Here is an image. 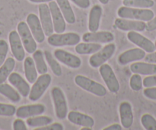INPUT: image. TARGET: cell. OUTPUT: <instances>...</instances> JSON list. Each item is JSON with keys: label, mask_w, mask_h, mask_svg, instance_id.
I'll list each match as a JSON object with an SVG mask.
<instances>
[{"label": "cell", "mask_w": 156, "mask_h": 130, "mask_svg": "<svg viewBox=\"0 0 156 130\" xmlns=\"http://www.w3.org/2000/svg\"><path fill=\"white\" fill-rule=\"evenodd\" d=\"M16 67V60L13 58H8L0 66V83H5L9 76L12 73Z\"/></svg>", "instance_id": "83f0119b"}, {"label": "cell", "mask_w": 156, "mask_h": 130, "mask_svg": "<svg viewBox=\"0 0 156 130\" xmlns=\"http://www.w3.org/2000/svg\"><path fill=\"white\" fill-rule=\"evenodd\" d=\"M141 123L146 130H156V119L149 113H145L141 117Z\"/></svg>", "instance_id": "d6a6232c"}, {"label": "cell", "mask_w": 156, "mask_h": 130, "mask_svg": "<svg viewBox=\"0 0 156 130\" xmlns=\"http://www.w3.org/2000/svg\"><path fill=\"white\" fill-rule=\"evenodd\" d=\"M144 60L145 61V62L156 64V52L154 51L151 53H148V54L145 55Z\"/></svg>", "instance_id": "7bdbcfd3"}, {"label": "cell", "mask_w": 156, "mask_h": 130, "mask_svg": "<svg viewBox=\"0 0 156 130\" xmlns=\"http://www.w3.org/2000/svg\"><path fill=\"white\" fill-rule=\"evenodd\" d=\"M17 31L22 41L25 50L28 53L33 54L37 50V41L31 32L28 24L25 22H20L17 25Z\"/></svg>", "instance_id": "8992f818"}, {"label": "cell", "mask_w": 156, "mask_h": 130, "mask_svg": "<svg viewBox=\"0 0 156 130\" xmlns=\"http://www.w3.org/2000/svg\"><path fill=\"white\" fill-rule=\"evenodd\" d=\"M52 77L49 74H41L37 77V80L34 81L30 90L28 99L32 102H36L41 99V97L44 95L45 91L51 83Z\"/></svg>", "instance_id": "3957f363"}, {"label": "cell", "mask_w": 156, "mask_h": 130, "mask_svg": "<svg viewBox=\"0 0 156 130\" xmlns=\"http://www.w3.org/2000/svg\"><path fill=\"white\" fill-rule=\"evenodd\" d=\"M45 106L42 104L21 106L16 109V116L20 119H27V118L43 114L45 112Z\"/></svg>", "instance_id": "e0dca14e"}, {"label": "cell", "mask_w": 156, "mask_h": 130, "mask_svg": "<svg viewBox=\"0 0 156 130\" xmlns=\"http://www.w3.org/2000/svg\"><path fill=\"white\" fill-rule=\"evenodd\" d=\"M80 41V35L74 32L53 33L48 38V43L52 47L76 46Z\"/></svg>", "instance_id": "277c9868"}, {"label": "cell", "mask_w": 156, "mask_h": 130, "mask_svg": "<svg viewBox=\"0 0 156 130\" xmlns=\"http://www.w3.org/2000/svg\"><path fill=\"white\" fill-rule=\"evenodd\" d=\"M145 51L140 47L129 49L125 51L118 57V63L122 66H125L130 63L139 61L145 57Z\"/></svg>", "instance_id": "ac0fdd59"}, {"label": "cell", "mask_w": 156, "mask_h": 130, "mask_svg": "<svg viewBox=\"0 0 156 130\" xmlns=\"http://www.w3.org/2000/svg\"><path fill=\"white\" fill-rule=\"evenodd\" d=\"M145 30L147 31H153L156 30V16H154L153 19L147 22Z\"/></svg>", "instance_id": "b9f144b4"}, {"label": "cell", "mask_w": 156, "mask_h": 130, "mask_svg": "<svg viewBox=\"0 0 156 130\" xmlns=\"http://www.w3.org/2000/svg\"><path fill=\"white\" fill-rule=\"evenodd\" d=\"M102 48L101 44L94 42H82L78 43L75 47L76 53L81 55H89L96 53Z\"/></svg>", "instance_id": "484cf974"}, {"label": "cell", "mask_w": 156, "mask_h": 130, "mask_svg": "<svg viewBox=\"0 0 156 130\" xmlns=\"http://www.w3.org/2000/svg\"><path fill=\"white\" fill-rule=\"evenodd\" d=\"M130 70L133 74L150 76L156 74V64L148 62H135L130 65Z\"/></svg>", "instance_id": "7402d4cb"}, {"label": "cell", "mask_w": 156, "mask_h": 130, "mask_svg": "<svg viewBox=\"0 0 156 130\" xmlns=\"http://www.w3.org/2000/svg\"><path fill=\"white\" fill-rule=\"evenodd\" d=\"M32 3H46V2H50L54 0H29Z\"/></svg>", "instance_id": "f6af8a7d"}, {"label": "cell", "mask_w": 156, "mask_h": 130, "mask_svg": "<svg viewBox=\"0 0 156 130\" xmlns=\"http://www.w3.org/2000/svg\"><path fill=\"white\" fill-rule=\"evenodd\" d=\"M122 4L125 6L139 9H150L154 6L153 0H123Z\"/></svg>", "instance_id": "1f68e13d"}, {"label": "cell", "mask_w": 156, "mask_h": 130, "mask_svg": "<svg viewBox=\"0 0 156 130\" xmlns=\"http://www.w3.org/2000/svg\"><path fill=\"white\" fill-rule=\"evenodd\" d=\"M0 94L13 103H19L22 97L17 90L9 83H0Z\"/></svg>", "instance_id": "4316f807"}, {"label": "cell", "mask_w": 156, "mask_h": 130, "mask_svg": "<svg viewBox=\"0 0 156 130\" xmlns=\"http://www.w3.org/2000/svg\"><path fill=\"white\" fill-rule=\"evenodd\" d=\"M115 51V44L113 43H108L102 47L100 51L93 54L89 59V64L92 68H100L101 65L110 59Z\"/></svg>", "instance_id": "52a82bcc"}, {"label": "cell", "mask_w": 156, "mask_h": 130, "mask_svg": "<svg viewBox=\"0 0 156 130\" xmlns=\"http://www.w3.org/2000/svg\"><path fill=\"white\" fill-rule=\"evenodd\" d=\"M67 119L71 123L82 127H90L93 128L95 124L94 118L89 115L80 113L77 111H70L67 113Z\"/></svg>", "instance_id": "44dd1931"}, {"label": "cell", "mask_w": 156, "mask_h": 130, "mask_svg": "<svg viewBox=\"0 0 156 130\" xmlns=\"http://www.w3.org/2000/svg\"><path fill=\"white\" fill-rule=\"evenodd\" d=\"M127 38L130 42L136 44L147 53H151L155 51V46L154 43L146 37L141 35L138 31H129L127 33Z\"/></svg>", "instance_id": "4fadbf2b"}, {"label": "cell", "mask_w": 156, "mask_h": 130, "mask_svg": "<svg viewBox=\"0 0 156 130\" xmlns=\"http://www.w3.org/2000/svg\"><path fill=\"white\" fill-rule=\"evenodd\" d=\"M102 15H103V9L100 5H95L91 8L89 14V20H88V28L90 31H98Z\"/></svg>", "instance_id": "603a6c76"}, {"label": "cell", "mask_w": 156, "mask_h": 130, "mask_svg": "<svg viewBox=\"0 0 156 130\" xmlns=\"http://www.w3.org/2000/svg\"><path fill=\"white\" fill-rule=\"evenodd\" d=\"M129 86L131 89L134 91H139L142 89L143 80L140 74H134L130 77Z\"/></svg>", "instance_id": "836d02e7"}, {"label": "cell", "mask_w": 156, "mask_h": 130, "mask_svg": "<svg viewBox=\"0 0 156 130\" xmlns=\"http://www.w3.org/2000/svg\"><path fill=\"white\" fill-rule=\"evenodd\" d=\"M119 117L121 125L124 128H129L133 124V110L131 104L127 101H123L119 107Z\"/></svg>", "instance_id": "ffe728a7"}, {"label": "cell", "mask_w": 156, "mask_h": 130, "mask_svg": "<svg viewBox=\"0 0 156 130\" xmlns=\"http://www.w3.org/2000/svg\"><path fill=\"white\" fill-rule=\"evenodd\" d=\"M13 129L14 130H27L28 128L26 126L25 122L22 120V119L18 118L13 122Z\"/></svg>", "instance_id": "ab89813d"}, {"label": "cell", "mask_w": 156, "mask_h": 130, "mask_svg": "<svg viewBox=\"0 0 156 130\" xmlns=\"http://www.w3.org/2000/svg\"><path fill=\"white\" fill-rule=\"evenodd\" d=\"M74 82L79 87L97 97H105L107 94V90L103 85L83 75H76Z\"/></svg>", "instance_id": "7a4b0ae2"}, {"label": "cell", "mask_w": 156, "mask_h": 130, "mask_svg": "<svg viewBox=\"0 0 156 130\" xmlns=\"http://www.w3.org/2000/svg\"><path fill=\"white\" fill-rule=\"evenodd\" d=\"M9 83H11L23 97H28L31 90L29 83L25 80L19 73L12 72L8 77Z\"/></svg>", "instance_id": "d6986e66"}, {"label": "cell", "mask_w": 156, "mask_h": 130, "mask_svg": "<svg viewBox=\"0 0 156 130\" xmlns=\"http://www.w3.org/2000/svg\"><path fill=\"white\" fill-rule=\"evenodd\" d=\"M32 58L39 74H44L48 73V65L45 58H44V52L41 51V50H36L32 54Z\"/></svg>", "instance_id": "f1b7e54d"}, {"label": "cell", "mask_w": 156, "mask_h": 130, "mask_svg": "<svg viewBox=\"0 0 156 130\" xmlns=\"http://www.w3.org/2000/svg\"><path fill=\"white\" fill-rule=\"evenodd\" d=\"M117 15L122 19H133V20L148 22L154 16L152 10L149 9H139L129 6L119 7Z\"/></svg>", "instance_id": "6da1fadb"}, {"label": "cell", "mask_w": 156, "mask_h": 130, "mask_svg": "<svg viewBox=\"0 0 156 130\" xmlns=\"http://www.w3.org/2000/svg\"><path fill=\"white\" fill-rule=\"evenodd\" d=\"M70 1L73 2L76 6L83 9H88L90 5V0H70Z\"/></svg>", "instance_id": "60d3db41"}, {"label": "cell", "mask_w": 156, "mask_h": 130, "mask_svg": "<svg viewBox=\"0 0 156 130\" xmlns=\"http://www.w3.org/2000/svg\"><path fill=\"white\" fill-rule=\"evenodd\" d=\"M99 68H100L99 71H100V75L104 83H106V87L109 90V92L112 93H116L119 92L120 85L110 65L107 64H103Z\"/></svg>", "instance_id": "ba28073f"}, {"label": "cell", "mask_w": 156, "mask_h": 130, "mask_svg": "<svg viewBox=\"0 0 156 130\" xmlns=\"http://www.w3.org/2000/svg\"><path fill=\"white\" fill-rule=\"evenodd\" d=\"M91 128H90V127H82L81 128V130H91Z\"/></svg>", "instance_id": "7dc6e473"}, {"label": "cell", "mask_w": 156, "mask_h": 130, "mask_svg": "<svg viewBox=\"0 0 156 130\" xmlns=\"http://www.w3.org/2000/svg\"><path fill=\"white\" fill-rule=\"evenodd\" d=\"M56 1L61 13L65 19L66 22L69 24H74L76 22V17L69 0H56Z\"/></svg>", "instance_id": "d4e9b609"}, {"label": "cell", "mask_w": 156, "mask_h": 130, "mask_svg": "<svg viewBox=\"0 0 156 130\" xmlns=\"http://www.w3.org/2000/svg\"><path fill=\"white\" fill-rule=\"evenodd\" d=\"M54 56L59 62L72 69H77L82 64L81 59L79 57L64 49H56L54 52Z\"/></svg>", "instance_id": "9c48e42d"}, {"label": "cell", "mask_w": 156, "mask_h": 130, "mask_svg": "<svg viewBox=\"0 0 156 130\" xmlns=\"http://www.w3.org/2000/svg\"><path fill=\"white\" fill-rule=\"evenodd\" d=\"M16 107L14 105L0 103V116H12L16 115Z\"/></svg>", "instance_id": "e575fe53"}, {"label": "cell", "mask_w": 156, "mask_h": 130, "mask_svg": "<svg viewBox=\"0 0 156 130\" xmlns=\"http://www.w3.org/2000/svg\"><path fill=\"white\" fill-rule=\"evenodd\" d=\"M51 96L53 100L57 118L59 119H64L68 113V108L64 92L60 87L55 86L51 90Z\"/></svg>", "instance_id": "5b68a950"}, {"label": "cell", "mask_w": 156, "mask_h": 130, "mask_svg": "<svg viewBox=\"0 0 156 130\" xmlns=\"http://www.w3.org/2000/svg\"><path fill=\"white\" fill-rule=\"evenodd\" d=\"M85 42H94L99 44H108L114 41V35L108 31H89L83 34L82 37Z\"/></svg>", "instance_id": "9a60e30c"}, {"label": "cell", "mask_w": 156, "mask_h": 130, "mask_svg": "<svg viewBox=\"0 0 156 130\" xmlns=\"http://www.w3.org/2000/svg\"><path fill=\"white\" fill-rule=\"evenodd\" d=\"M143 86L145 88L156 86V74L145 77L143 80Z\"/></svg>", "instance_id": "f35d334b"}, {"label": "cell", "mask_w": 156, "mask_h": 130, "mask_svg": "<svg viewBox=\"0 0 156 130\" xmlns=\"http://www.w3.org/2000/svg\"><path fill=\"white\" fill-rule=\"evenodd\" d=\"M9 52V44L6 41L3 39L0 40V66L6 60Z\"/></svg>", "instance_id": "d590c367"}, {"label": "cell", "mask_w": 156, "mask_h": 130, "mask_svg": "<svg viewBox=\"0 0 156 130\" xmlns=\"http://www.w3.org/2000/svg\"><path fill=\"white\" fill-rule=\"evenodd\" d=\"M115 26L118 29L123 31H135L140 32L145 31L146 28V23L142 21L118 18L115 20Z\"/></svg>", "instance_id": "2e32d148"}, {"label": "cell", "mask_w": 156, "mask_h": 130, "mask_svg": "<svg viewBox=\"0 0 156 130\" xmlns=\"http://www.w3.org/2000/svg\"><path fill=\"white\" fill-rule=\"evenodd\" d=\"M143 94L148 99L151 100H156V86L146 87L143 90Z\"/></svg>", "instance_id": "74e56055"}, {"label": "cell", "mask_w": 156, "mask_h": 130, "mask_svg": "<svg viewBox=\"0 0 156 130\" xmlns=\"http://www.w3.org/2000/svg\"><path fill=\"white\" fill-rule=\"evenodd\" d=\"M44 58H45L46 62L48 63L50 68L51 69L53 74L57 77H61L62 75V69H61V67L58 60L52 54L51 52L48 50L44 51Z\"/></svg>", "instance_id": "4dcf8cb0"}, {"label": "cell", "mask_w": 156, "mask_h": 130, "mask_svg": "<svg viewBox=\"0 0 156 130\" xmlns=\"http://www.w3.org/2000/svg\"><path fill=\"white\" fill-rule=\"evenodd\" d=\"M26 23L28 24L35 41L37 43H42L45 40V34L38 16L34 13H30L26 18Z\"/></svg>", "instance_id": "7c38bea8"}, {"label": "cell", "mask_w": 156, "mask_h": 130, "mask_svg": "<svg viewBox=\"0 0 156 130\" xmlns=\"http://www.w3.org/2000/svg\"><path fill=\"white\" fill-rule=\"evenodd\" d=\"M154 46H155V50H156V41H155V42H154Z\"/></svg>", "instance_id": "c3c4849f"}, {"label": "cell", "mask_w": 156, "mask_h": 130, "mask_svg": "<svg viewBox=\"0 0 156 130\" xmlns=\"http://www.w3.org/2000/svg\"><path fill=\"white\" fill-rule=\"evenodd\" d=\"M9 41L11 47V51L14 56L15 59L18 61H23L25 57V50L22 41L17 31H10L9 35Z\"/></svg>", "instance_id": "30bf717a"}, {"label": "cell", "mask_w": 156, "mask_h": 130, "mask_svg": "<svg viewBox=\"0 0 156 130\" xmlns=\"http://www.w3.org/2000/svg\"><path fill=\"white\" fill-rule=\"evenodd\" d=\"M48 6L53 21L54 31L55 33H63L66 30V21L58 3L55 1H51L49 2Z\"/></svg>", "instance_id": "5bb4252c"}, {"label": "cell", "mask_w": 156, "mask_h": 130, "mask_svg": "<svg viewBox=\"0 0 156 130\" xmlns=\"http://www.w3.org/2000/svg\"><path fill=\"white\" fill-rule=\"evenodd\" d=\"M52 121H53V119L51 117L38 115V116L27 118L26 123L28 126L35 128L37 127H42L49 125L51 123Z\"/></svg>", "instance_id": "f546056e"}, {"label": "cell", "mask_w": 156, "mask_h": 130, "mask_svg": "<svg viewBox=\"0 0 156 130\" xmlns=\"http://www.w3.org/2000/svg\"><path fill=\"white\" fill-rule=\"evenodd\" d=\"M35 130H63L64 125L60 122H55V123L49 124L42 127H37L34 128Z\"/></svg>", "instance_id": "8d00e7d4"}, {"label": "cell", "mask_w": 156, "mask_h": 130, "mask_svg": "<svg viewBox=\"0 0 156 130\" xmlns=\"http://www.w3.org/2000/svg\"><path fill=\"white\" fill-rule=\"evenodd\" d=\"M24 71L27 81L29 83H34L37 78V71L35 64L31 57H27L24 60Z\"/></svg>", "instance_id": "cb8c5ba5"}, {"label": "cell", "mask_w": 156, "mask_h": 130, "mask_svg": "<svg viewBox=\"0 0 156 130\" xmlns=\"http://www.w3.org/2000/svg\"><path fill=\"white\" fill-rule=\"evenodd\" d=\"M39 19L41 21L45 36H50L54 33V25L51 14L48 4L41 3L38 5Z\"/></svg>", "instance_id": "8fae6325"}, {"label": "cell", "mask_w": 156, "mask_h": 130, "mask_svg": "<svg viewBox=\"0 0 156 130\" xmlns=\"http://www.w3.org/2000/svg\"><path fill=\"white\" fill-rule=\"evenodd\" d=\"M109 1V0H99V2L101 4H103V5H106V4H108Z\"/></svg>", "instance_id": "bcb514c9"}, {"label": "cell", "mask_w": 156, "mask_h": 130, "mask_svg": "<svg viewBox=\"0 0 156 130\" xmlns=\"http://www.w3.org/2000/svg\"><path fill=\"white\" fill-rule=\"evenodd\" d=\"M122 126L119 124H112V125H109V126L103 128V130H122Z\"/></svg>", "instance_id": "ee69618b"}]
</instances>
